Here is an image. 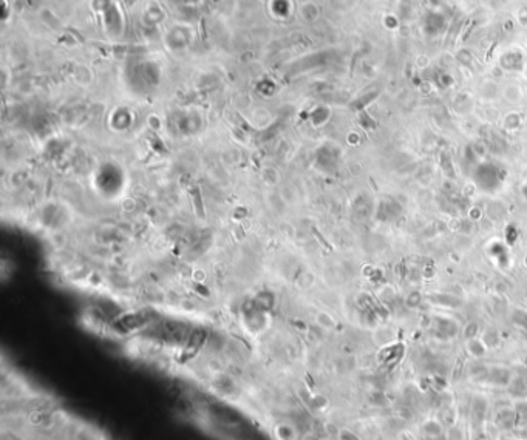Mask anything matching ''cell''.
Returning <instances> with one entry per match:
<instances>
[{
	"mask_svg": "<svg viewBox=\"0 0 527 440\" xmlns=\"http://www.w3.org/2000/svg\"><path fill=\"white\" fill-rule=\"evenodd\" d=\"M475 181L482 190L495 192L502 186V173L493 164L485 162L478 166V169L475 170Z\"/></svg>",
	"mask_w": 527,
	"mask_h": 440,
	"instance_id": "6da1fadb",
	"label": "cell"
},
{
	"mask_svg": "<svg viewBox=\"0 0 527 440\" xmlns=\"http://www.w3.org/2000/svg\"><path fill=\"white\" fill-rule=\"evenodd\" d=\"M504 96L507 98L509 100H518L521 98V90H520V87H516V85H509V87H505V90H504Z\"/></svg>",
	"mask_w": 527,
	"mask_h": 440,
	"instance_id": "7a4b0ae2",
	"label": "cell"
}]
</instances>
